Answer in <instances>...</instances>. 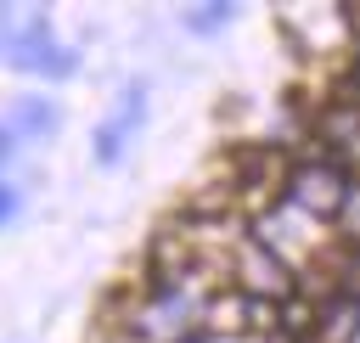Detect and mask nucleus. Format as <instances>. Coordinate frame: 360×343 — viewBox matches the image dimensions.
Segmentation results:
<instances>
[{
	"mask_svg": "<svg viewBox=\"0 0 360 343\" xmlns=\"http://www.w3.org/2000/svg\"><path fill=\"white\" fill-rule=\"evenodd\" d=\"M287 197L309 219H338L349 208V169L332 157H304L298 169H287Z\"/></svg>",
	"mask_w": 360,
	"mask_h": 343,
	"instance_id": "1",
	"label": "nucleus"
},
{
	"mask_svg": "<svg viewBox=\"0 0 360 343\" xmlns=\"http://www.w3.org/2000/svg\"><path fill=\"white\" fill-rule=\"evenodd\" d=\"M236 292L264 298V304H276V298L292 292V270H287V259H281L264 236H248V242L236 247Z\"/></svg>",
	"mask_w": 360,
	"mask_h": 343,
	"instance_id": "2",
	"label": "nucleus"
},
{
	"mask_svg": "<svg viewBox=\"0 0 360 343\" xmlns=\"http://www.w3.org/2000/svg\"><path fill=\"white\" fill-rule=\"evenodd\" d=\"M253 326H270V304L264 298H248V292H231V298H214L208 304V332H253Z\"/></svg>",
	"mask_w": 360,
	"mask_h": 343,
	"instance_id": "3",
	"label": "nucleus"
},
{
	"mask_svg": "<svg viewBox=\"0 0 360 343\" xmlns=\"http://www.w3.org/2000/svg\"><path fill=\"white\" fill-rule=\"evenodd\" d=\"M11 62H17V67H34V73H51V79H62V73H73V56L51 45V28H45V22H34V28H28L22 39H17V51H11Z\"/></svg>",
	"mask_w": 360,
	"mask_h": 343,
	"instance_id": "4",
	"label": "nucleus"
},
{
	"mask_svg": "<svg viewBox=\"0 0 360 343\" xmlns=\"http://www.w3.org/2000/svg\"><path fill=\"white\" fill-rule=\"evenodd\" d=\"M354 337H360V298L332 292L315 315V343H354Z\"/></svg>",
	"mask_w": 360,
	"mask_h": 343,
	"instance_id": "5",
	"label": "nucleus"
},
{
	"mask_svg": "<svg viewBox=\"0 0 360 343\" xmlns=\"http://www.w3.org/2000/svg\"><path fill=\"white\" fill-rule=\"evenodd\" d=\"M141 107H146V96H141V90H129V96H124V112H118L112 124H101V129H96V157H101V163H112V157L124 152V129H129V118H141Z\"/></svg>",
	"mask_w": 360,
	"mask_h": 343,
	"instance_id": "6",
	"label": "nucleus"
},
{
	"mask_svg": "<svg viewBox=\"0 0 360 343\" xmlns=\"http://www.w3.org/2000/svg\"><path fill=\"white\" fill-rule=\"evenodd\" d=\"M321 135H326L332 146H360V107H354V101L326 107V112H321Z\"/></svg>",
	"mask_w": 360,
	"mask_h": 343,
	"instance_id": "7",
	"label": "nucleus"
},
{
	"mask_svg": "<svg viewBox=\"0 0 360 343\" xmlns=\"http://www.w3.org/2000/svg\"><path fill=\"white\" fill-rule=\"evenodd\" d=\"M17 129H28V135H51V129H56V112H51L45 101L28 96V101H17Z\"/></svg>",
	"mask_w": 360,
	"mask_h": 343,
	"instance_id": "8",
	"label": "nucleus"
},
{
	"mask_svg": "<svg viewBox=\"0 0 360 343\" xmlns=\"http://www.w3.org/2000/svg\"><path fill=\"white\" fill-rule=\"evenodd\" d=\"M219 22H231V6L225 0H214V6H197V11H186V28H219Z\"/></svg>",
	"mask_w": 360,
	"mask_h": 343,
	"instance_id": "9",
	"label": "nucleus"
},
{
	"mask_svg": "<svg viewBox=\"0 0 360 343\" xmlns=\"http://www.w3.org/2000/svg\"><path fill=\"white\" fill-rule=\"evenodd\" d=\"M304 326H315V309H309V304H298V298H292V304H287V309H281V332H287V337H292V332H304Z\"/></svg>",
	"mask_w": 360,
	"mask_h": 343,
	"instance_id": "10",
	"label": "nucleus"
},
{
	"mask_svg": "<svg viewBox=\"0 0 360 343\" xmlns=\"http://www.w3.org/2000/svg\"><path fill=\"white\" fill-rule=\"evenodd\" d=\"M11 208H17V197H11L6 186H0V219H11Z\"/></svg>",
	"mask_w": 360,
	"mask_h": 343,
	"instance_id": "11",
	"label": "nucleus"
},
{
	"mask_svg": "<svg viewBox=\"0 0 360 343\" xmlns=\"http://www.w3.org/2000/svg\"><path fill=\"white\" fill-rule=\"evenodd\" d=\"M343 22H349V28L360 34V6H349V11H343Z\"/></svg>",
	"mask_w": 360,
	"mask_h": 343,
	"instance_id": "12",
	"label": "nucleus"
},
{
	"mask_svg": "<svg viewBox=\"0 0 360 343\" xmlns=\"http://www.w3.org/2000/svg\"><path fill=\"white\" fill-rule=\"evenodd\" d=\"M6 152H11V129H0V157H6Z\"/></svg>",
	"mask_w": 360,
	"mask_h": 343,
	"instance_id": "13",
	"label": "nucleus"
},
{
	"mask_svg": "<svg viewBox=\"0 0 360 343\" xmlns=\"http://www.w3.org/2000/svg\"><path fill=\"white\" fill-rule=\"evenodd\" d=\"M6 17H11V11H6V6H0V45H6Z\"/></svg>",
	"mask_w": 360,
	"mask_h": 343,
	"instance_id": "14",
	"label": "nucleus"
},
{
	"mask_svg": "<svg viewBox=\"0 0 360 343\" xmlns=\"http://www.w3.org/2000/svg\"><path fill=\"white\" fill-rule=\"evenodd\" d=\"M264 343H292V337H287V332H270V337H264Z\"/></svg>",
	"mask_w": 360,
	"mask_h": 343,
	"instance_id": "15",
	"label": "nucleus"
}]
</instances>
